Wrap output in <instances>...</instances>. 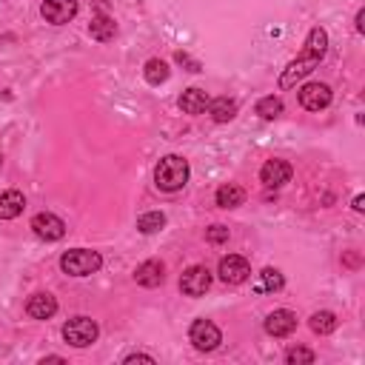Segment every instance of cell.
<instances>
[{
    "label": "cell",
    "instance_id": "cell-32",
    "mask_svg": "<svg viewBox=\"0 0 365 365\" xmlns=\"http://www.w3.org/2000/svg\"><path fill=\"white\" fill-rule=\"evenodd\" d=\"M0 163H3V160H0Z\"/></svg>",
    "mask_w": 365,
    "mask_h": 365
},
{
    "label": "cell",
    "instance_id": "cell-17",
    "mask_svg": "<svg viewBox=\"0 0 365 365\" xmlns=\"http://www.w3.org/2000/svg\"><path fill=\"white\" fill-rule=\"evenodd\" d=\"M88 34L97 40V43H108V40H114V34H117V23L108 17V14H94L91 17V23H88Z\"/></svg>",
    "mask_w": 365,
    "mask_h": 365
},
{
    "label": "cell",
    "instance_id": "cell-4",
    "mask_svg": "<svg viewBox=\"0 0 365 365\" xmlns=\"http://www.w3.org/2000/svg\"><path fill=\"white\" fill-rule=\"evenodd\" d=\"M100 336V328L91 317H71L66 325H63V339L71 345V348H88L91 342H97Z\"/></svg>",
    "mask_w": 365,
    "mask_h": 365
},
{
    "label": "cell",
    "instance_id": "cell-24",
    "mask_svg": "<svg viewBox=\"0 0 365 365\" xmlns=\"http://www.w3.org/2000/svg\"><path fill=\"white\" fill-rule=\"evenodd\" d=\"M257 114H259L262 120H277V117L282 114V100H279V97H274V94L262 97V100L257 103Z\"/></svg>",
    "mask_w": 365,
    "mask_h": 365
},
{
    "label": "cell",
    "instance_id": "cell-8",
    "mask_svg": "<svg viewBox=\"0 0 365 365\" xmlns=\"http://www.w3.org/2000/svg\"><path fill=\"white\" fill-rule=\"evenodd\" d=\"M211 288V271L205 265H188L180 277V291L185 297H202Z\"/></svg>",
    "mask_w": 365,
    "mask_h": 365
},
{
    "label": "cell",
    "instance_id": "cell-3",
    "mask_svg": "<svg viewBox=\"0 0 365 365\" xmlns=\"http://www.w3.org/2000/svg\"><path fill=\"white\" fill-rule=\"evenodd\" d=\"M60 268L68 277H88L103 268V257L91 248H71L60 257Z\"/></svg>",
    "mask_w": 365,
    "mask_h": 365
},
{
    "label": "cell",
    "instance_id": "cell-9",
    "mask_svg": "<svg viewBox=\"0 0 365 365\" xmlns=\"http://www.w3.org/2000/svg\"><path fill=\"white\" fill-rule=\"evenodd\" d=\"M217 274H220V279H222L225 285H240V282H245V279H248L251 265H248V259H245V257H240V254H228V257H222V259H220Z\"/></svg>",
    "mask_w": 365,
    "mask_h": 365
},
{
    "label": "cell",
    "instance_id": "cell-14",
    "mask_svg": "<svg viewBox=\"0 0 365 365\" xmlns=\"http://www.w3.org/2000/svg\"><path fill=\"white\" fill-rule=\"evenodd\" d=\"M26 314L31 319H51L57 314V299L51 294H43V291L40 294H31L29 302H26Z\"/></svg>",
    "mask_w": 365,
    "mask_h": 365
},
{
    "label": "cell",
    "instance_id": "cell-29",
    "mask_svg": "<svg viewBox=\"0 0 365 365\" xmlns=\"http://www.w3.org/2000/svg\"><path fill=\"white\" fill-rule=\"evenodd\" d=\"M354 211H356V214H362V211H365V197H362V194H356V197H354Z\"/></svg>",
    "mask_w": 365,
    "mask_h": 365
},
{
    "label": "cell",
    "instance_id": "cell-7",
    "mask_svg": "<svg viewBox=\"0 0 365 365\" xmlns=\"http://www.w3.org/2000/svg\"><path fill=\"white\" fill-rule=\"evenodd\" d=\"M31 231H34V237H40L46 242H57L66 237V222L51 211H40L31 217Z\"/></svg>",
    "mask_w": 365,
    "mask_h": 365
},
{
    "label": "cell",
    "instance_id": "cell-12",
    "mask_svg": "<svg viewBox=\"0 0 365 365\" xmlns=\"http://www.w3.org/2000/svg\"><path fill=\"white\" fill-rule=\"evenodd\" d=\"M294 328H297V314L288 308H277L265 317V334L271 336H288L294 334Z\"/></svg>",
    "mask_w": 365,
    "mask_h": 365
},
{
    "label": "cell",
    "instance_id": "cell-23",
    "mask_svg": "<svg viewBox=\"0 0 365 365\" xmlns=\"http://www.w3.org/2000/svg\"><path fill=\"white\" fill-rule=\"evenodd\" d=\"M165 225V214L163 211H145L137 217V231L140 234H157Z\"/></svg>",
    "mask_w": 365,
    "mask_h": 365
},
{
    "label": "cell",
    "instance_id": "cell-11",
    "mask_svg": "<svg viewBox=\"0 0 365 365\" xmlns=\"http://www.w3.org/2000/svg\"><path fill=\"white\" fill-rule=\"evenodd\" d=\"M291 174H294L291 163H285V160H265V165L259 168V182L265 188H282L291 180Z\"/></svg>",
    "mask_w": 365,
    "mask_h": 365
},
{
    "label": "cell",
    "instance_id": "cell-6",
    "mask_svg": "<svg viewBox=\"0 0 365 365\" xmlns=\"http://www.w3.org/2000/svg\"><path fill=\"white\" fill-rule=\"evenodd\" d=\"M297 97H299V106L305 108V111H322V108H328L331 106V86L328 83H305L299 91H297Z\"/></svg>",
    "mask_w": 365,
    "mask_h": 365
},
{
    "label": "cell",
    "instance_id": "cell-31",
    "mask_svg": "<svg viewBox=\"0 0 365 365\" xmlns=\"http://www.w3.org/2000/svg\"><path fill=\"white\" fill-rule=\"evenodd\" d=\"M40 362H43V365H46V362H66V359H63V356H57V354H51V356H43V359H40Z\"/></svg>",
    "mask_w": 365,
    "mask_h": 365
},
{
    "label": "cell",
    "instance_id": "cell-27",
    "mask_svg": "<svg viewBox=\"0 0 365 365\" xmlns=\"http://www.w3.org/2000/svg\"><path fill=\"white\" fill-rule=\"evenodd\" d=\"M177 63H185V66H188V71H200V63H197V60H191L185 51H177Z\"/></svg>",
    "mask_w": 365,
    "mask_h": 365
},
{
    "label": "cell",
    "instance_id": "cell-13",
    "mask_svg": "<svg viewBox=\"0 0 365 365\" xmlns=\"http://www.w3.org/2000/svg\"><path fill=\"white\" fill-rule=\"evenodd\" d=\"M134 279H137V285H143V288H157V285H163V279H165V265H163L160 259H145V262L137 265Z\"/></svg>",
    "mask_w": 365,
    "mask_h": 365
},
{
    "label": "cell",
    "instance_id": "cell-15",
    "mask_svg": "<svg viewBox=\"0 0 365 365\" xmlns=\"http://www.w3.org/2000/svg\"><path fill=\"white\" fill-rule=\"evenodd\" d=\"M180 108L185 111V114H205V108H208V103H211V97L202 91V88H185L182 94H180Z\"/></svg>",
    "mask_w": 365,
    "mask_h": 365
},
{
    "label": "cell",
    "instance_id": "cell-2",
    "mask_svg": "<svg viewBox=\"0 0 365 365\" xmlns=\"http://www.w3.org/2000/svg\"><path fill=\"white\" fill-rule=\"evenodd\" d=\"M188 174H191L188 160L180 157V154H165V157H160V163L154 165V182H157L160 191H168V194L185 188Z\"/></svg>",
    "mask_w": 365,
    "mask_h": 365
},
{
    "label": "cell",
    "instance_id": "cell-22",
    "mask_svg": "<svg viewBox=\"0 0 365 365\" xmlns=\"http://www.w3.org/2000/svg\"><path fill=\"white\" fill-rule=\"evenodd\" d=\"M308 325H311V331L319 334V336L334 334V331H336V314H331V311H317V314H311Z\"/></svg>",
    "mask_w": 365,
    "mask_h": 365
},
{
    "label": "cell",
    "instance_id": "cell-19",
    "mask_svg": "<svg viewBox=\"0 0 365 365\" xmlns=\"http://www.w3.org/2000/svg\"><path fill=\"white\" fill-rule=\"evenodd\" d=\"M208 114H211L214 123H228V120L237 117V100H231V97H217V100L208 103Z\"/></svg>",
    "mask_w": 365,
    "mask_h": 365
},
{
    "label": "cell",
    "instance_id": "cell-20",
    "mask_svg": "<svg viewBox=\"0 0 365 365\" xmlns=\"http://www.w3.org/2000/svg\"><path fill=\"white\" fill-rule=\"evenodd\" d=\"M282 285H285V279H282V274L277 271V268H262L259 271V282L254 285V291L257 294H274V291H282Z\"/></svg>",
    "mask_w": 365,
    "mask_h": 365
},
{
    "label": "cell",
    "instance_id": "cell-28",
    "mask_svg": "<svg viewBox=\"0 0 365 365\" xmlns=\"http://www.w3.org/2000/svg\"><path fill=\"white\" fill-rule=\"evenodd\" d=\"M137 359H140V362H154L151 354H128V356L123 359V365H131V362H137Z\"/></svg>",
    "mask_w": 365,
    "mask_h": 365
},
{
    "label": "cell",
    "instance_id": "cell-30",
    "mask_svg": "<svg viewBox=\"0 0 365 365\" xmlns=\"http://www.w3.org/2000/svg\"><path fill=\"white\" fill-rule=\"evenodd\" d=\"M356 31H359V34L365 31V11H362V9L356 11Z\"/></svg>",
    "mask_w": 365,
    "mask_h": 365
},
{
    "label": "cell",
    "instance_id": "cell-18",
    "mask_svg": "<svg viewBox=\"0 0 365 365\" xmlns=\"http://www.w3.org/2000/svg\"><path fill=\"white\" fill-rule=\"evenodd\" d=\"M245 188L242 185H237V182H225V185H220L217 188V205L220 208H237V205H242L245 202Z\"/></svg>",
    "mask_w": 365,
    "mask_h": 365
},
{
    "label": "cell",
    "instance_id": "cell-26",
    "mask_svg": "<svg viewBox=\"0 0 365 365\" xmlns=\"http://www.w3.org/2000/svg\"><path fill=\"white\" fill-rule=\"evenodd\" d=\"M205 240H208L211 245H220V242H228V228H225V225H211V228L205 231Z\"/></svg>",
    "mask_w": 365,
    "mask_h": 365
},
{
    "label": "cell",
    "instance_id": "cell-1",
    "mask_svg": "<svg viewBox=\"0 0 365 365\" xmlns=\"http://www.w3.org/2000/svg\"><path fill=\"white\" fill-rule=\"evenodd\" d=\"M325 51H328V31H325L322 26H314V29L308 31V37H305V48H302V54H299L297 60H291V63L282 68L277 86H279L282 91L291 88V86H297V80L308 77V74L319 66V60L325 57Z\"/></svg>",
    "mask_w": 365,
    "mask_h": 365
},
{
    "label": "cell",
    "instance_id": "cell-21",
    "mask_svg": "<svg viewBox=\"0 0 365 365\" xmlns=\"http://www.w3.org/2000/svg\"><path fill=\"white\" fill-rule=\"evenodd\" d=\"M143 74H145V80L151 83V86H160V83H165L168 80V63L165 60H160V57H151V60H145V66H143Z\"/></svg>",
    "mask_w": 365,
    "mask_h": 365
},
{
    "label": "cell",
    "instance_id": "cell-10",
    "mask_svg": "<svg viewBox=\"0 0 365 365\" xmlns=\"http://www.w3.org/2000/svg\"><path fill=\"white\" fill-rule=\"evenodd\" d=\"M77 9H80L77 0H43L40 14H43V20L51 23V26H66L68 20H74Z\"/></svg>",
    "mask_w": 365,
    "mask_h": 365
},
{
    "label": "cell",
    "instance_id": "cell-16",
    "mask_svg": "<svg viewBox=\"0 0 365 365\" xmlns=\"http://www.w3.org/2000/svg\"><path fill=\"white\" fill-rule=\"evenodd\" d=\"M23 208H26V197H23V191L9 188V191L0 194V220H14V217L23 214Z\"/></svg>",
    "mask_w": 365,
    "mask_h": 365
},
{
    "label": "cell",
    "instance_id": "cell-25",
    "mask_svg": "<svg viewBox=\"0 0 365 365\" xmlns=\"http://www.w3.org/2000/svg\"><path fill=\"white\" fill-rule=\"evenodd\" d=\"M314 359H317V354H314L311 348H291V351L285 354V362H288V365H302V362L311 365Z\"/></svg>",
    "mask_w": 365,
    "mask_h": 365
},
{
    "label": "cell",
    "instance_id": "cell-5",
    "mask_svg": "<svg viewBox=\"0 0 365 365\" xmlns=\"http://www.w3.org/2000/svg\"><path fill=\"white\" fill-rule=\"evenodd\" d=\"M188 339H191V345H194L197 351L208 354V351L220 348L222 334H220V328H217L211 319H194L191 328H188Z\"/></svg>",
    "mask_w": 365,
    "mask_h": 365
}]
</instances>
